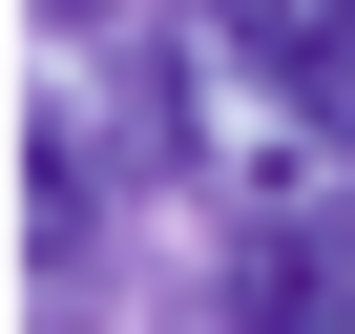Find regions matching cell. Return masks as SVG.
<instances>
[{
  "mask_svg": "<svg viewBox=\"0 0 355 334\" xmlns=\"http://www.w3.org/2000/svg\"><path fill=\"white\" fill-rule=\"evenodd\" d=\"M230 313H251V334H355V167H334V146L230 209Z\"/></svg>",
  "mask_w": 355,
  "mask_h": 334,
  "instance_id": "obj_1",
  "label": "cell"
},
{
  "mask_svg": "<svg viewBox=\"0 0 355 334\" xmlns=\"http://www.w3.org/2000/svg\"><path fill=\"white\" fill-rule=\"evenodd\" d=\"M21 251H42V272L105 251V146H84V125H21Z\"/></svg>",
  "mask_w": 355,
  "mask_h": 334,
  "instance_id": "obj_2",
  "label": "cell"
},
{
  "mask_svg": "<svg viewBox=\"0 0 355 334\" xmlns=\"http://www.w3.org/2000/svg\"><path fill=\"white\" fill-rule=\"evenodd\" d=\"M251 21H272V42H293V63L334 84V105H355V0H251Z\"/></svg>",
  "mask_w": 355,
  "mask_h": 334,
  "instance_id": "obj_3",
  "label": "cell"
},
{
  "mask_svg": "<svg viewBox=\"0 0 355 334\" xmlns=\"http://www.w3.org/2000/svg\"><path fill=\"white\" fill-rule=\"evenodd\" d=\"M42 21H125V0H42Z\"/></svg>",
  "mask_w": 355,
  "mask_h": 334,
  "instance_id": "obj_4",
  "label": "cell"
}]
</instances>
